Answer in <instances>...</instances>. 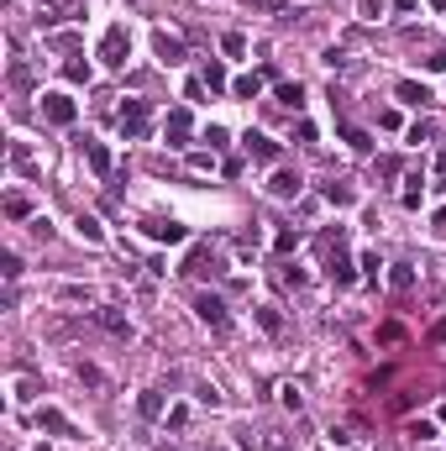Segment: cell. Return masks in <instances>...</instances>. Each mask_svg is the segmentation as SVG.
<instances>
[{"mask_svg":"<svg viewBox=\"0 0 446 451\" xmlns=\"http://www.w3.org/2000/svg\"><path fill=\"white\" fill-rule=\"evenodd\" d=\"M341 142L352 147V153H367V147H373V137H367L363 126H341Z\"/></svg>","mask_w":446,"mask_h":451,"instance_id":"cell-19","label":"cell"},{"mask_svg":"<svg viewBox=\"0 0 446 451\" xmlns=\"http://www.w3.org/2000/svg\"><path fill=\"white\" fill-rule=\"evenodd\" d=\"M221 53H226V58H242V53H247V37H242V32H226V37H221Z\"/></svg>","mask_w":446,"mask_h":451,"instance_id":"cell-20","label":"cell"},{"mask_svg":"<svg viewBox=\"0 0 446 451\" xmlns=\"http://www.w3.org/2000/svg\"><path fill=\"white\" fill-rule=\"evenodd\" d=\"M242 142H247V153L258 158V163H273V158H279V142H268V137H263V131H247Z\"/></svg>","mask_w":446,"mask_h":451,"instance_id":"cell-10","label":"cell"},{"mask_svg":"<svg viewBox=\"0 0 446 451\" xmlns=\"http://www.w3.org/2000/svg\"><path fill=\"white\" fill-rule=\"evenodd\" d=\"M79 378L90 383V389H100V383H106V373H100V368H90V362H79Z\"/></svg>","mask_w":446,"mask_h":451,"instance_id":"cell-30","label":"cell"},{"mask_svg":"<svg viewBox=\"0 0 446 451\" xmlns=\"http://www.w3.org/2000/svg\"><path fill=\"white\" fill-rule=\"evenodd\" d=\"M63 79H69V84H90V63L69 58V63H63Z\"/></svg>","mask_w":446,"mask_h":451,"instance_id":"cell-22","label":"cell"},{"mask_svg":"<svg viewBox=\"0 0 446 451\" xmlns=\"http://www.w3.org/2000/svg\"><path fill=\"white\" fill-rule=\"evenodd\" d=\"M0 273H6V278H22V257H16V252H6V257H0Z\"/></svg>","mask_w":446,"mask_h":451,"instance_id":"cell-29","label":"cell"},{"mask_svg":"<svg viewBox=\"0 0 446 451\" xmlns=\"http://www.w3.org/2000/svg\"><path fill=\"white\" fill-rule=\"evenodd\" d=\"M74 226H79V237L90 241V247H100V241H106V226L94 221V215H79V221H74Z\"/></svg>","mask_w":446,"mask_h":451,"instance_id":"cell-17","label":"cell"},{"mask_svg":"<svg viewBox=\"0 0 446 451\" xmlns=\"http://www.w3.org/2000/svg\"><path fill=\"white\" fill-rule=\"evenodd\" d=\"M126 58H131V32L126 26H106V37H100V63L106 69H126Z\"/></svg>","mask_w":446,"mask_h":451,"instance_id":"cell-1","label":"cell"},{"mask_svg":"<svg viewBox=\"0 0 446 451\" xmlns=\"http://www.w3.org/2000/svg\"><path fill=\"white\" fill-rule=\"evenodd\" d=\"M299 189H305V178H299V173H289V168H279V173L268 178V194H273V200H294Z\"/></svg>","mask_w":446,"mask_h":451,"instance_id":"cell-6","label":"cell"},{"mask_svg":"<svg viewBox=\"0 0 446 451\" xmlns=\"http://www.w3.org/2000/svg\"><path fill=\"white\" fill-rule=\"evenodd\" d=\"M431 341H441V346H446V321H436V325H431Z\"/></svg>","mask_w":446,"mask_h":451,"instance_id":"cell-35","label":"cell"},{"mask_svg":"<svg viewBox=\"0 0 446 451\" xmlns=\"http://www.w3.org/2000/svg\"><path fill=\"white\" fill-rule=\"evenodd\" d=\"M436 226H441V231H446V205H441V210H436Z\"/></svg>","mask_w":446,"mask_h":451,"instance_id":"cell-38","label":"cell"},{"mask_svg":"<svg viewBox=\"0 0 446 451\" xmlns=\"http://www.w3.org/2000/svg\"><path fill=\"white\" fill-rule=\"evenodd\" d=\"M94 325H100V331H110V336H121V341H131V321L121 315L116 305H100V309H94Z\"/></svg>","mask_w":446,"mask_h":451,"instance_id":"cell-4","label":"cell"},{"mask_svg":"<svg viewBox=\"0 0 446 451\" xmlns=\"http://www.w3.org/2000/svg\"><path fill=\"white\" fill-rule=\"evenodd\" d=\"M37 430H53V436H74L69 415H63V409H53V404H47V409H37Z\"/></svg>","mask_w":446,"mask_h":451,"instance_id":"cell-8","label":"cell"},{"mask_svg":"<svg viewBox=\"0 0 446 451\" xmlns=\"http://www.w3.org/2000/svg\"><path fill=\"white\" fill-rule=\"evenodd\" d=\"M441 425H446V404H441Z\"/></svg>","mask_w":446,"mask_h":451,"instance_id":"cell-40","label":"cell"},{"mask_svg":"<svg viewBox=\"0 0 446 451\" xmlns=\"http://www.w3.org/2000/svg\"><path fill=\"white\" fill-rule=\"evenodd\" d=\"M163 131H168V147H184V142H189V131H195L189 110H184V105H179V110H168V126H163Z\"/></svg>","mask_w":446,"mask_h":451,"instance_id":"cell-7","label":"cell"},{"mask_svg":"<svg viewBox=\"0 0 446 451\" xmlns=\"http://www.w3.org/2000/svg\"><path fill=\"white\" fill-rule=\"evenodd\" d=\"M326 200H331V205H352V200H357V194H352V189H347V184H326Z\"/></svg>","mask_w":446,"mask_h":451,"instance_id":"cell-27","label":"cell"},{"mask_svg":"<svg viewBox=\"0 0 446 451\" xmlns=\"http://www.w3.org/2000/svg\"><path fill=\"white\" fill-rule=\"evenodd\" d=\"M205 84H210V90H231V79H226V69H221V63H205Z\"/></svg>","mask_w":446,"mask_h":451,"instance_id":"cell-23","label":"cell"},{"mask_svg":"<svg viewBox=\"0 0 446 451\" xmlns=\"http://www.w3.org/2000/svg\"><path fill=\"white\" fill-rule=\"evenodd\" d=\"M231 95L236 100H258L263 95V74H242V79H231Z\"/></svg>","mask_w":446,"mask_h":451,"instance_id":"cell-15","label":"cell"},{"mask_svg":"<svg viewBox=\"0 0 446 451\" xmlns=\"http://www.w3.org/2000/svg\"><path fill=\"white\" fill-rule=\"evenodd\" d=\"M189 425V404H174V409H168V430H184Z\"/></svg>","mask_w":446,"mask_h":451,"instance_id":"cell-28","label":"cell"},{"mask_svg":"<svg viewBox=\"0 0 446 451\" xmlns=\"http://www.w3.org/2000/svg\"><path fill=\"white\" fill-rule=\"evenodd\" d=\"M153 48H158V58H163V63H179V58H184V42H179L174 32H158Z\"/></svg>","mask_w":446,"mask_h":451,"instance_id":"cell-13","label":"cell"},{"mask_svg":"<svg viewBox=\"0 0 446 451\" xmlns=\"http://www.w3.org/2000/svg\"><path fill=\"white\" fill-rule=\"evenodd\" d=\"M388 289H394V294H410L415 289V268L410 262H394V268H388Z\"/></svg>","mask_w":446,"mask_h":451,"instance_id":"cell-14","label":"cell"},{"mask_svg":"<svg viewBox=\"0 0 446 451\" xmlns=\"http://www.w3.org/2000/svg\"><path fill=\"white\" fill-rule=\"evenodd\" d=\"M189 168H195V173H205V168H215V158H210V153H195V158H189Z\"/></svg>","mask_w":446,"mask_h":451,"instance_id":"cell-34","label":"cell"},{"mask_svg":"<svg viewBox=\"0 0 446 451\" xmlns=\"http://www.w3.org/2000/svg\"><path fill=\"white\" fill-rule=\"evenodd\" d=\"M258 325H263V331H268V336H279V331H283V321H279V309H268V305L258 309Z\"/></svg>","mask_w":446,"mask_h":451,"instance_id":"cell-25","label":"cell"},{"mask_svg":"<svg viewBox=\"0 0 446 451\" xmlns=\"http://www.w3.org/2000/svg\"><path fill=\"white\" fill-rule=\"evenodd\" d=\"M195 315H200L210 331H226V305L215 294H195Z\"/></svg>","mask_w":446,"mask_h":451,"instance_id":"cell-5","label":"cell"},{"mask_svg":"<svg viewBox=\"0 0 446 451\" xmlns=\"http://www.w3.org/2000/svg\"><path fill=\"white\" fill-rule=\"evenodd\" d=\"M331 278H336V289H347V284L357 278V268H352L347 257H341V247H336V257H331Z\"/></svg>","mask_w":446,"mask_h":451,"instance_id":"cell-18","label":"cell"},{"mask_svg":"<svg viewBox=\"0 0 446 451\" xmlns=\"http://www.w3.org/2000/svg\"><path fill=\"white\" fill-rule=\"evenodd\" d=\"M84 163H90L100 178H110V153H106V142H90V137H84Z\"/></svg>","mask_w":446,"mask_h":451,"instance_id":"cell-11","label":"cell"},{"mask_svg":"<svg viewBox=\"0 0 446 451\" xmlns=\"http://www.w3.org/2000/svg\"><path fill=\"white\" fill-rule=\"evenodd\" d=\"M394 95L404 100V105H431V90H425V84H415V79H399V90H394Z\"/></svg>","mask_w":446,"mask_h":451,"instance_id":"cell-12","label":"cell"},{"mask_svg":"<svg viewBox=\"0 0 446 451\" xmlns=\"http://www.w3.org/2000/svg\"><path fill=\"white\" fill-rule=\"evenodd\" d=\"M137 415H142V420H163V393L147 389V393L137 399Z\"/></svg>","mask_w":446,"mask_h":451,"instance_id":"cell-16","label":"cell"},{"mask_svg":"<svg viewBox=\"0 0 446 451\" xmlns=\"http://www.w3.org/2000/svg\"><path fill=\"white\" fill-rule=\"evenodd\" d=\"M142 231H147V237H153V241H168V247L189 237V231H184V226H179V221H147V226H142Z\"/></svg>","mask_w":446,"mask_h":451,"instance_id":"cell-9","label":"cell"},{"mask_svg":"<svg viewBox=\"0 0 446 451\" xmlns=\"http://www.w3.org/2000/svg\"><path fill=\"white\" fill-rule=\"evenodd\" d=\"M410 436H415V441H431V436H436V425H431V420H415Z\"/></svg>","mask_w":446,"mask_h":451,"instance_id":"cell-33","label":"cell"},{"mask_svg":"<svg viewBox=\"0 0 446 451\" xmlns=\"http://www.w3.org/2000/svg\"><path fill=\"white\" fill-rule=\"evenodd\" d=\"M252 6H263V11H283V0H252Z\"/></svg>","mask_w":446,"mask_h":451,"instance_id":"cell-36","label":"cell"},{"mask_svg":"<svg viewBox=\"0 0 446 451\" xmlns=\"http://www.w3.org/2000/svg\"><path fill=\"white\" fill-rule=\"evenodd\" d=\"M436 173L446 178V147H441V153H436Z\"/></svg>","mask_w":446,"mask_h":451,"instance_id":"cell-37","label":"cell"},{"mask_svg":"<svg viewBox=\"0 0 446 451\" xmlns=\"http://www.w3.org/2000/svg\"><path fill=\"white\" fill-rule=\"evenodd\" d=\"M147 116H153V105H147V100H126V105H121V116H116L121 137H142V131H147Z\"/></svg>","mask_w":446,"mask_h":451,"instance_id":"cell-3","label":"cell"},{"mask_svg":"<svg viewBox=\"0 0 446 451\" xmlns=\"http://www.w3.org/2000/svg\"><path fill=\"white\" fill-rule=\"evenodd\" d=\"M431 6H436V11H446V0H431Z\"/></svg>","mask_w":446,"mask_h":451,"instance_id":"cell-39","label":"cell"},{"mask_svg":"<svg viewBox=\"0 0 446 451\" xmlns=\"http://www.w3.org/2000/svg\"><path fill=\"white\" fill-rule=\"evenodd\" d=\"M279 451H289V446H279Z\"/></svg>","mask_w":446,"mask_h":451,"instance_id":"cell-41","label":"cell"},{"mask_svg":"<svg viewBox=\"0 0 446 451\" xmlns=\"http://www.w3.org/2000/svg\"><path fill=\"white\" fill-rule=\"evenodd\" d=\"M404 205H410V210L420 205V173H410V189H404Z\"/></svg>","mask_w":446,"mask_h":451,"instance_id":"cell-32","label":"cell"},{"mask_svg":"<svg viewBox=\"0 0 446 451\" xmlns=\"http://www.w3.org/2000/svg\"><path fill=\"white\" fill-rule=\"evenodd\" d=\"M279 399H283V409H299V404H305V399H299V389H294V383H283V389H279Z\"/></svg>","mask_w":446,"mask_h":451,"instance_id":"cell-31","label":"cell"},{"mask_svg":"<svg viewBox=\"0 0 446 451\" xmlns=\"http://www.w3.org/2000/svg\"><path fill=\"white\" fill-rule=\"evenodd\" d=\"M6 215H11V221H26V215H32V205H26V194H11V200H6Z\"/></svg>","mask_w":446,"mask_h":451,"instance_id":"cell-26","label":"cell"},{"mask_svg":"<svg viewBox=\"0 0 446 451\" xmlns=\"http://www.w3.org/2000/svg\"><path fill=\"white\" fill-rule=\"evenodd\" d=\"M273 252H279V257L299 252V231H279V237H273Z\"/></svg>","mask_w":446,"mask_h":451,"instance_id":"cell-21","label":"cell"},{"mask_svg":"<svg viewBox=\"0 0 446 451\" xmlns=\"http://www.w3.org/2000/svg\"><path fill=\"white\" fill-rule=\"evenodd\" d=\"M279 100L289 110H299V105H305V90H299V84H279Z\"/></svg>","mask_w":446,"mask_h":451,"instance_id":"cell-24","label":"cell"},{"mask_svg":"<svg viewBox=\"0 0 446 451\" xmlns=\"http://www.w3.org/2000/svg\"><path fill=\"white\" fill-rule=\"evenodd\" d=\"M74 116H79V105H74L63 90L42 95V121H47V126H74Z\"/></svg>","mask_w":446,"mask_h":451,"instance_id":"cell-2","label":"cell"}]
</instances>
